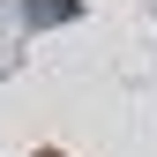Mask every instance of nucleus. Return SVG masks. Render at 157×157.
Returning a JSON list of instances; mask_svg holds the SVG:
<instances>
[{
    "label": "nucleus",
    "instance_id": "1",
    "mask_svg": "<svg viewBox=\"0 0 157 157\" xmlns=\"http://www.w3.org/2000/svg\"><path fill=\"white\" fill-rule=\"evenodd\" d=\"M75 0H30V23H67Z\"/></svg>",
    "mask_w": 157,
    "mask_h": 157
}]
</instances>
